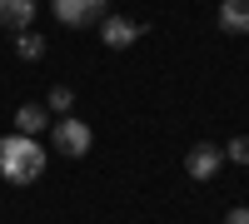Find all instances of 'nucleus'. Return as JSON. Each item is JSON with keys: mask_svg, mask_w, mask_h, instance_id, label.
<instances>
[{"mask_svg": "<svg viewBox=\"0 0 249 224\" xmlns=\"http://www.w3.org/2000/svg\"><path fill=\"white\" fill-rule=\"evenodd\" d=\"M224 224H249V209H244V205H234L230 214H224Z\"/></svg>", "mask_w": 249, "mask_h": 224, "instance_id": "12", "label": "nucleus"}, {"mask_svg": "<svg viewBox=\"0 0 249 224\" xmlns=\"http://www.w3.org/2000/svg\"><path fill=\"white\" fill-rule=\"evenodd\" d=\"M105 5L110 0H50L60 25H100V20H105Z\"/></svg>", "mask_w": 249, "mask_h": 224, "instance_id": "3", "label": "nucleus"}, {"mask_svg": "<svg viewBox=\"0 0 249 224\" xmlns=\"http://www.w3.org/2000/svg\"><path fill=\"white\" fill-rule=\"evenodd\" d=\"M219 165H224V150H219V145H210V139H199V145L184 155V174L199 179V185H204V179H214V174H219Z\"/></svg>", "mask_w": 249, "mask_h": 224, "instance_id": "4", "label": "nucleus"}, {"mask_svg": "<svg viewBox=\"0 0 249 224\" xmlns=\"http://www.w3.org/2000/svg\"><path fill=\"white\" fill-rule=\"evenodd\" d=\"M219 30L224 35H249V0H219Z\"/></svg>", "mask_w": 249, "mask_h": 224, "instance_id": "6", "label": "nucleus"}, {"mask_svg": "<svg viewBox=\"0 0 249 224\" xmlns=\"http://www.w3.org/2000/svg\"><path fill=\"white\" fill-rule=\"evenodd\" d=\"M50 125V110L45 105H20L15 110V135H40Z\"/></svg>", "mask_w": 249, "mask_h": 224, "instance_id": "8", "label": "nucleus"}, {"mask_svg": "<svg viewBox=\"0 0 249 224\" xmlns=\"http://www.w3.org/2000/svg\"><path fill=\"white\" fill-rule=\"evenodd\" d=\"M15 55H20V60H40V55H45V35L20 30V40H15Z\"/></svg>", "mask_w": 249, "mask_h": 224, "instance_id": "9", "label": "nucleus"}, {"mask_svg": "<svg viewBox=\"0 0 249 224\" xmlns=\"http://www.w3.org/2000/svg\"><path fill=\"white\" fill-rule=\"evenodd\" d=\"M45 174V155H40L35 135H5L0 139V179L10 185H35Z\"/></svg>", "mask_w": 249, "mask_h": 224, "instance_id": "1", "label": "nucleus"}, {"mask_svg": "<svg viewBox=\"0 0 249 224\" xmlns=\"http://www.w3.org/2000/svg\"><path fill=\"white\" fill-rule=\"evenodd\" d=\"M45 110H50V115H70V110H75V90H70V85H55V90L45 95Z\"/></svg>", "mask_w": 249, "mask_h": 224, "instance_id": "10", "label": "nucleus"}, {"mask_svg": "<svg viewBox=\"0 0 249 224\" xmlns=\"http://www.w3.org/2000/svg\"><path fill=\"white\" fill-rule=\"evenodd\" d=\"M140 35H144L140 20H120V15H115V20H100V40H105L110 50H130Z\"/></svg>", "mask_w": 249, "mask_h": 224, "instance_id": "5", "label": "nucleus"}, {"mask_svg": "<svg viewBox=\"0 0 249 224\" xmlns=\"http://www.w3.org/2000/svg\"><path fill=\"white\" fill-rule=\"evenodd\" d=\"M224 159H230V165H249V135H234L230 145H224Z\"/></svg>", "mask_w": 249, "mask_h": 224, "instance_id": "11", "label": "nucleus"}, {"mask_svg": "<svg viewBox=\"0 0 249 224\" xmlns=\"http://www.w3.org/2000/svg\"><path fill=\"white\" fill-rule=\"evenodd\" d=\"M30 20H35V0H0V25L5 30H30Z\"/></svg>", "mask_w": 249, "mask_h": 224, "instance_id": "7", "label": "nucleus"}, {"mask_svg": "<svg viewBox=\"0 0 249 224\" xmlns=\"http://www.w3.org/2000/svg\"><path fill=\"white\" fill-rule=\"evenodd\" d=\"M50 145H55L60 155H70V159H85L90 145H95V130H90L80 115H60L55 125H50Z\"/></svg>", "mask_w": 249, "mask_h": 224, "instance_id": "2", "label": "nucleus"}]
</instances>
